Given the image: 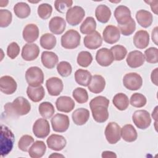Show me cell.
I'll return each instance as SVG.
<instances>
[{
    "mask_svg": "<svg viewBox=\"0 0 158 158\" xmlns=\"http://www.w3.org/2000/svg\"><path fill=\"white\" fill-rule=\"evenodd\" d=\"M109 100L102 96L95 97L89 102V107L94 120L98 123H104L109 118L108 107Z\"/></svg>",
    "mask_w": 158,
    "mask_h": 158,
    "instance_id": "cell-1",
    "label": "cell"
},
{
    "mask_svg": "<svg viewBox=\"0 0 158 158\" xmlns=\"http://www.w3.org/2000/svg\"><path fill=\"white\" fill-rule=\"evenodd\" d=\"M5 113L10 117H18L27 115L31 110L29 101L22 96L15 98L12 102H7L4 106Z\"/></svg>",
    "mask_w": 158,
    "mask_h": 158,
    "instance_id": "cell-2",
    "label": "cell"
},
{
    "mask_svg": "<svg viewBox=\"0 0 158 158\" xmlns=\"http://www.w3.org/2000/svg\"><path fill=\"white\" fill-rule=\"evenodd\" d=\"M15 141L12 131L6 125L1 126V156H6L12 151Z\"/></svg>",
    "mask_w": 158,
    "mask_h": 158,
    "instance_id": "cell-3",
    "label": "cell"
},
{
    "mask_svg": "<svg viewBox=\"0 0 158 158\" xmlns=\"http://www.w3.org/2000/svg\"><path fill=\"white\" fill-rule=\"evenodd\" d=\"M81 36L79 33L73 29L67 31L61 37V45L65 49H72L80 44Z\"/></svg>",
    "mask_w": 158,
    "mask_h": 158,
    "instance_id": "cell-4",
    "label": "cell"
},
{
    "mask_svg": "<svg viewBox=\"0 0 158 158\" xmlns=\"http://www.w3.org/2000/svg\"><path fill=\"white\" fill-rule=\"evenodd\" d=\"M25 79L29 86L33 87L39 86L44 81L43 72L38 67H31L25 72Z\"/></svg>",
    "mask_w": 158,
    "mask_h": 158,
    "instance_id": "cell-5",
    "label": "cell"
},
{
    "mask_svg": "<svg viewBox=\"0 0 158 158\" xmlns=\"http://www.w3.org/2000/svg\"><path fill=\"white\" fill-rule=\"evenodd\" d=\"M132 120L136 127L141 130L148 128L151 123L150 114L146 110H136L132 115Z\"/></svg>",
    "mask_w": 158,
    "mask_h": 158,
    "instance_id": "cell-6",
    "label": "cell"
},
{
    "mask_svg": "<svg viewBox=\"0 0 158 158\" xmlns=\"http://www.w3.org/2000/svg\"><path fill=\"white\" fill-rule=\"evenodd\" d=\"M85 15V10L80 6H75L69 9L66 12V20L72 26L78 25Z\"/></svg>",
    "mask_w": 158,
    "mask_h": 158,
    "instance_id": "cell-7",
    "label": "cell"
},
{
    "mask_svg": "<svg viewBox=\"0 0 158 158\" xmlns=\"http://www.w3.org/2000/svg\"><path fill=\"white\" fill-rule=\"evenodd\" d=\"M104 135L109 144H115L120 139L121 128L115 122H109L105 128Z\"/></svg>",
    "mask_w": 158,
    "mask_h": 158,
    "instance_id": "cell-8",
    "label": "cell"
},
{
    "mask_svg": "<svg viewBox=\"0 0 158 158\" xmlns=\"http://www.w3.org/2000/svg\"><path fill=\"white\" fill-rule=\"evenodd\" d=\"M52 130L56 132L63 133L66 131L70 125L69 118L67 115L56 114L51 120Z\"/></svg>",
    "mask_w": 158,
    "mask_h": 158,
    "instance_id": "cell-9",
    "label": "cell"
},
{
    "mask_svg": "<svg viewBox=\"0 0 158 158\" xmlns=\"http://www.w3.org/2000/svg\"><path fill=\"white\" fill-rule=\"evenodd\" d=\"M123 84L124 86L129 90H138L142 86L143 79L138 73L131 72L124 75L123 78Z\"/></svg>",
    "mask_w": 158,
    "mask_h": 158,
    "instance_id": "cell-10",
    "label": "cell"
},
{
    "mask_svg": "<svg viewBox=\"0 0 158 158\" xmlns=\"http://www.w3.org/2000/svg\"><path fill=\"white\" fill-rule=\"evenodd\" d=\"M33 132L38 138H45L50 133V125L46 118L36 120L33 125Z\"/></svg>",
    "mask_w": 158,
    "mask_h": 158,
    "instance_id": "cell-11",
    "label": "cell"
},
{
    "mask_svg": "<svg viewBox=\"0 0 158 158\" xmlns=\"http://www.w3.org/2000/svg\"><path fill=\"white\" fill-rule=\"evenodd\" d=\"M120 38V32L118 27L109 25L106 27L102 32V40L109 44L117 43Z\"/></svg>",
    "mask_w": 158,
    "mask_h": 158,
    "instance_id": "cell-12",
    "label": "cell"
},
{
    "mask_svg": "<svg viewBox=\"0 0 158 158\" xmlns=\"http://www.w3.org/2000/svg\"><path fill=\"white\" fill-rule=\"evenodd\" d=\"M40 51V48L37 44L34 43H27L22 48L21 56L25 60L32 61L38 57Z\"/></svg>",
    "mask_w": 158,
    "mask_h": 158,
    "instance_id": "cell-13",
    "label": "cell"
},
{
    "mask_svg": "<svg viewBox=\"0 0 158 158\" xmlns=\"http://www.w3.org/2000/svg\"><path fill=\"white\" fill-rule=\"evenodd\" d=\"M46 86L49 95L57 96L60 94L64 88L63 82L58 77H51L46 81Z\"/></svg>",
    "mask_w": 158,
    "mask_h": 158,
    "instance_id": "cell-14",
    "label": "cell"
},
{
    "mask_svg": "<svg viewBox=\"0 0 158 158\" xmlns=\"http://www.w3.org/2000/svg\"><path fill=\"white\" fill-rule=\"evenodd\" d=\"M96 60L98 64L101 66L107 67L112 64L114 59L110 49L106 48H102L97 51Z\"/></svg>",
    "mask_w": 158,
    "mask_h": 158,
    "instance_id": "cell-15",
    "label": "cell"
},
{
    "mask_svg": "<svg viewBox=\"0 0 158 158\" xmlns=\"http://www.w3.org/2000/svg\"><path fill=\"white\" fill-rule=\"evenodd\" d=\"M83 43L85 46L89 49H96L102 45V38L98 31H94L84 37Z\"/></svg>",
    "mask_w": 158,
    "mask_h": 158,
    "instance_id": "cell-16",
    "label": "cell"
},
{
    "mask_svg": "<svg viewBox=\"0 0 158 158\" xmlns=\"http://www.w3.org/2000/svg\"><path fill=\"white\" fill-rule=\"evenodd\" d=\"M17 85L10 76L4 75L0 78V90L6 94H12L16 91Z\"/></svg>",
    "mask_w": 158,
    "mask_h": 158,
    "instance_id": "cell-17",
    "label": "cell"
},
{
    "mask_svg": "<svg viewBox=\"0 0 158 158\" xmlns=\"http://www.w3.org/2000/svg\"><path fill=\"white\" fill-rule=\"evenodd\" d=\"M46 143L49 149L54 151H59L62 150L65 147L67 141L62 135L52 134L48 138Z\"/></svg>",
    "mask_w": 158,
    "mask_h": 158,
    "instance_id": "cell-18",
    "label": "cell"
},
{
    "mask_svg": "<svg viewBox=\"0 0 158 158\" xmlns=\"http://www.w3.org/2000/svg\"><path fill=\"white\" fill-rule=\"evenodd\" d=\"M145 61L143 52L135 50L128 53L126 62L127 65L131 68H138L143 65Z\"/></svg>",
    "mask_w": 158,
    "mask_h": 158,
    "instance_id": "cell-19",
    "label": "cell"
},
{
    "mask_svg": "<svg viewBox=\"0 0 158 158\" xmlns=\"http://www.w3.org/2000/svg\"><path fill=\"white\" fill-rule=\"evenodd\" d=\"M114 14L118 25L125 24L131 19L130 10L128 7L123 5L117 6L114 10Z\"/></svg>",
    "mask_w": 158,
    "mask_h": 158,
    "instance_id": "cell-20",
    "label": "cell"
},
{
    "mask_svg": "<svg viewBox=\"0 0 158 158\" xmlns=\"http://www.w3.org/2000/svg\"><path fill=\"white\" fill-rule=\"evenodd\" d=\"M74 101L69 96H62L58 98L56 101V106L57 110L62 112L69 113L75 107Z\"/></svg>",
    "mask_w": 158,
    "mask_h": 158,
    "instance_id": "cell-21",
    "label": "cell"
},
{
    "mask_svg": "<svg viewBox=\"0 0 158 158\" xmlns=\"http://www.w3.org/2000/svg\"><path fill=\"white\" fill-rule=\"evenodd\" d=\"M39 33L38 26L33 23H30L27 25L23 28L22 36L26 42L31 43L38 38Z\"/></svg>",
    "mask_w": 158,
    "mask_h": 158,
    "instance_id": "cell-22",
    "label": "cell"
},
{
    "mask_svg": "<svg viewBox=\"0 0 158 158\" xmlns=\"http://www.w3.org/2000/svg\"><path fill=\"white\" fill-rule=\"evenodd\" d=\"M65 27V20L62 17L59 16L52 17L49 22V28L55 35H61L64 31Z\"/></svg>",
    "mask_w": 158,
    "mask_h": 158,
    "instance_id": "cell-23",
    "label": "cell"
},
{
    "mask_svg": "<svg viewBox=\"0 0 158 158\" xmlns=\"http://www.w3.org/2000/svg\"><path fill=\"white\" fill-rule=\"evenodd\" d=\"M106 81L104 78L100 75H94L92 76L91 81L88 86V89L94 94L101 93L105 88Z\"/></svg>",
    "mask_w": 158,
    "mask_h": 158,
    "instance_id": "cell-24",
    "label": "cell"
},
{
    "mask_svg": "<svg viewBox=\"0 0 158 158\" xmlns=\"http://www.w3.org/2000/svg\"><path fill=\"white\" fill-rule=\"evenodd\" d=\"M149 35L146 30L138 31L133 36V44L138 49H144L149 45Z\"/></svg>",
    "mask_w": 158,
    "mask_h": 158,
    "instance_id": "cell-25",
    "label": "cell"
},
{
    "mask_svg": "<svg viewBox=\"0 0 158 158\" xmlns=\"http://www.w3.org/2000/svg\"><path fill=\"white\" fill-rule=\"evenodd\" d=\"M72 118L75 124L83 125L88 122L89 118V112L85 108H78L72 113Z\"/></svg>",
    "mask_w": 158,
    "mask_h": 158,
    "instance_id": "cell-26",
    "label": "cell"
},
{
    "mask_svg": "<svg viewBox=\"0 0 158 158\" xmlns=\"http://www.w3.org/2000/svg\"><path fill=\"white\" fill-rule=\"evenodd\" d=\"M41 62L43 66L47 69H52L59 61L58 56L56 54L51 51H43L41 56Z\"/></svg>",
    "mask_w": 158,
    "mask_h": 158,
    "instance_id": "cell-27",
    "label": "cell"
},
{
    "mask_svg": "<svg viewBox=\"0 0 158 158\" xmlns=\"http://www.w3.org/2000/svg\"><path fill=\"white\" fill-rule=\"evenodd\" d=\"M46 151V146L43 141H36L30 147L28 154L31 158H40L44 156Z\"/></svg>",
    "mask_w": 158,
    "mask_h": 158,
    "instance_id": "cell-28",
    "label": "cell"
},
{
    "mask_svg": "<svg viewBox=\"0 0 158 158\" xmlns=\"http://www.w3.org/2000/svg\"><path fill=\"white\" fill-rule=\"evenodd\" d=\"M136 19L138 24L143 28H148L151 26L153 21L152 14L144 9L139 10L136 12Z\"/></svg>",
    "mask_w": 158,
    "mask_h": 158,
    "instance_id": "cell-29",
    "label": "cell"
},
{
    "mask_svg": "<svg viewBox=\"0 0 158 158\" xmlns=\"http://www.w3.org/2000/svg\"><path fill=\"white\" fill-rule=\"evenodd\" d=\"M27 94L31 101L38 102L41 101L45 96V91L43 86L37 87L28 86L27 89Z\"/></svg>",
    "mask_w": 158,
    "mask_h": 158,
    "instance_id": "cell-30",
    "label": "cell"
},
{
    "mask_svg": "<svg viewBox=\"0 0 158 158\" xmlns=\"http://www.w3.org/2000/svg\"><path fill=\"white\" fill-rule=\"evenodd\" d=\"M121 136L124 141L131 143L137 139L138 134L136 129L132 125L127 124L121 128Z\"/></svg>",
    "mask_w": 158,
    "mask_h": 158,
    "instance_id": "cell-31",
    "label": "cell"
},
{
    "mask_svg": "<svg viewBox=\"0 0 158 158\" xmlns=\"http://www.w3.org/2000/svg\"><path fill=\"white\" fill-rule=\"evenodd\" d=\"M96 19L101 23H107L111 16V10L109 7L104 4L99 5L95 10Z\"/></svg>",
    "mask_w": 158,
    "mask_h": 158,
    "instance_id": "cell-32",
    "label": "cell"
},
{
    "mask_svg": "<svg viewBox=\"0 0 158 158\" xmlns=\"http://www.w3.org/2000/svg\"><path fill=\"white\" fill-rule=\"evenodd\" d=\"M92 79L91 73L84 69H78L75 73V81L80 85L83 86H88Z\"/></svg>",
    "mask_w": 158,
    "mask_h": 158,
    "instance_id": "cell-33",
    "label": "cell"
},
{
    "mask_svg": "<svg viewBox=\"0 0 158 158\" xmlns=\"http://www.w3.org/2000/svg\"><path fill=\"white\" fill-rule=\"evenodd\" d=\"M114 106L119 110H125L129 106V99L128 96L122 93L116 94L112 99Z\"/></svg>",
    "mask_w": 158,
    "mask_h": 158,
    "instance_id": "cell-34",
    "label": "cell"
},
{
    "mask_svg": "<svg viewBox=\"0 0 158 158\" xmlns=\"http://www.w3.org/2000/svg\"><path fill=\"white\" fill-rule=\"evenodd\" d=\"M15 15L20 19H25L28 17L31 13V9L28 4L23 2L17 3L14 7Z\"/></svg>",
    "mask_w": 158,
    "mask_h": 158,
    "instance_id": "cell-35",
    "label": "cell"
},
{
    "mask_svg": "<svg viewBox=\"0 0 158 158\" xmlns=\"http://www.w3.org/2000/svg\"><path fill=\"white\" fill-rule=\"evenodd\" d=\"M56 38L51 33L43 34L40 38V45L45 49H52L56 45Z\"/></svg>",
    "mask_w": 158,
    "mask_h": 158,
    "instance_id": "cell-36",
    "label": "cell"
},
{
    "mask_svg": "<svg viewBox=\"0 0 158 158\" xmlns=\"http://www.w3.org/2000/svg\"><path fill=\"white\" fill-rule=\"evenodd\" d=\"M96 28V22L94 19L92 17H88L81 23L80 30L81 33L89 35L94 31Z\"/></svg>",
    "mask_w": 158,
    "mask_h": 158,
    "instance_id": "cell-37",
    "label": "cell"
},
{
    "mask_svg": "<svg viewBox=\"0 0 158 158\" xmlns=\"http://www.w3.org/2000/svg\"><path fill=\"white\" fill-rule=\"evenodd\" d=\"M40 115L46 119L50 118L54 115L55 109L53 105L49 102H43L39 106L38 109Z\"/></svg>",
    "mask_w": 158,
    "mask_h": 158,
    "instance_id": "cell-38",
    "label": "cell"
},
{
    "mask_svg": "<svg viewBox=\"0 0 158 158\" xmlns=\"http://www.w3.org/2000/svg\"><path fill=\"white\" fill-rule=\"evenodd\" d=\"M77 63L83 67H88L93 61V56L88 51H83L79 52L77 59Z\"/></svg>",
    "mask_w": 158,
    "mask_h": 158,
    "instance_id": "cell-39",
    "label": "cell"
},
{
    "mask_svg": "<svg viewBox=\"0 0 158 158\" xmlns=\"http://www.w3.org/2000/svg\"><path fill=\"white\" fill-rule=\"evenodd\" d=\"M74 99L79 104H83L88 100V94L87 91L83 88H77L72 93Z\"/></svg>",
    "mask_w": 158,
    "mask_h": 158,
    "instance_id": "cell-40",
    "label": "cell"
},
{
    "mask_svg": "<svg viewBox=\"0 0 158 158\" xmlns=\"http://www.w3.org/2000/svg\"><path fill=\"white\" fill-rule=\"evenodd\" d=\"M111 51L112 55L114 56V59L115 60L120 61L125 59L126 55L127 54V50L122 45H115L110 49Z\"/></svg>",
    "mask_w": 158,
    "mask_h": 158,
    "instance_id": "cell-41",
    "label": "cell"
},
{
    "mask_svg": "<svg viewBox=\"0 0 158 158\" xmlns=\"http://www.w3.org/2000/svg\"><path fill=\"white\" fill-rule=\"evenodd\" d=\"M118 28L122 35L124 36H129L136 30L135 21L131 18L128 23L123 25H118Z\"/></svg>",
    "mask_w": 158,
    "mask_h": 158,
    "instance_id": "cell-42",
    "label": "cell"
},
{
    "mask_svg": "<svg viewBox=\"0 0 158 158\" xmlns=\"http://www.w3.org/2000/svg\"><path fill=\"white\" fill-rule=\"evenodd\" d=\"M146 98L141 93H133L130 98V104L135 107H143L146 105Z\"/></svg>",
    "mask_w": 158,
    "mask_h": 158,
    "instance_id": "cell-43",
    "label": "cell"
},
{
    "mask_svg": "<svg viewBox=\"0 0 158 158\" xmlns=\"http://www.w3.org/2000/svg\"><path fill=\"white\" fill-rule=\"evenodd\" d=\"M144 59L151 64H156L158 62V49L157 48L151 47L144 51Z\"/></svg>",
    "mask_w": 158,
    "mask_h": 158,
    "instance_id": "cell-44",
    "label": "cell"
},
{
    "mask_svg": "<svg viewBox=\"0 0 158 158\" xmlns=\"http://www.w3.org/2000/svg\"><path fill=\"white\" fill-rule=\"evenodd\" d=\"M34 143V138L28 135H23L19 139L18 143V147L19 149L23 152L28 151L29 147Z\"/></svg>",
    "mask_w": 158,
    "mask_h": 158,
    "instance_id": "cell-45",
    "label": "cell"
},
{
    "mask_svg": "<svg viewBox=\"0 0 158 158\" xmlns=\"http://www.w3.org/2000/svg\"><path fill=\"white\" fill-rule=\"evenodd\" d=\"M52 7L48 3H43L38 7V16L43 20L48 19L51 15Z\"/></svg>",
    "mask_w": 158,
    "mask_h": 158,
    "instance_id": "cell-46",
    "label": "cell"
},
{
    "mask_svg": "<svg viewBox=\"0 0 158 158\" xmlns=\"http://www.w3.org/2000/svg\"><path fill=\"white\" fill-rule=\"evenodd\" d=\"M57 70L60 76L67 77L72 73V67L69 62L61 61L57 65Z\"/></svg>",
    "mask_w": 158,
    "mask_h": 158,
    "instance_id": "cell-47",
    "label": "cell"
},
{
    "mask_svg": "<svg viewBox=\"0 0 158 158\" xmlns=\"http://www.w3.org/2000/svg\"><path fill=\"white\" fill-rule=\"evenodd\" d=\"M12 15L7 9L0 10V27L5 28L8 27L12 22Z\"/></svg>",
    "mask_w": 158,
    "mask_h": 158,
    "instance_id": "cell-48",
    "label": "cell"
},
{
    "mask_svg": "<svg viewBox=\"0 0 158 158\" xmlns=\"http://www.w3.org/2000/svg\"><path fill=\"white\" fill-rule=\"evenodd\" d=\"M73 4L72 0H63V1H56L54 2V6L56 10L60 13L64 14L71 8Z\"/></svg>",
    "mask_w": 158,
    "mask_h": 158,
    "instance_id": "cell-49",
    "label": "cell"
},
{
    "mask_svg": "<svg viewBox=\"0 0 158 158\" xmlns=\"http://www.w3.org/2000/svg\"><path fill=\"white\" fill-rule=\"evenodd\" d=\"M20 52V46L16 42L10 43L7 48V55L11 59H15Z\"/></svg>",
    "mask_w": 158,
    "mask_h": 158,
    "instance_id": "cell-50",
    "label": "cell"
},
{
    "mask_svg": "<svg viewBox=\"0 0 158 158\" xmlns=\"http://www.w3.org/2000/svg\"><path fill=\"white\" fill-rule=\"evenodd\" d=\"M157 73H158V68H156L154 70H153L151 72V81L155 85L157 86L158 83H157Z\"/></svg>",
    "mask_w": 158,
    "mask_h": 158,
    "instance_id": "cell-51",
    "label": "cell"
},
{
    "mask_svg": "<svg viewBox=\"0 0 158 158\" xmlns=\"http://www.w3.org/2000/svg\"><path fill=\"white\" fill-rule=\"evenodd\" d=\"M146 3L149 4L152 11L155 14H157V4L158 1H146Z\"/></svg>",
    "mask_w": 158,
    "mask_h": 158,
    "instance_id": "cell-52",
    "label": "cell"
},
{
    "mask_svg": "<svg viewBox=\"0 0 158 158\" xmlns=\"http://www.w3.org/2000/svg\"><path fill=\"white\" fill-rule=\"evenodd\" d=\"M102 158H108V157H111V158H116L117 155L115 152L112 151H105L102 152L101 155Z\"/></svg>",
    "mask_w": 158,
    "mask_h": 158,
    "instance_id": "cell-53",
    "label": "cell"
},
{
    "mask_svg": "<svg viewBox=\"0 0 158 158\" xmlns=\"http://www.w3.org/2000/svg\"><path fill=\"white\" fill-rule=\"evenodd\" d=\"M157 29H158L157 27H156L153 29V30L152 31V36H151L152 40L155 43L156 45H158V44H157Z\"/></svg>",
    "mask_w": 158,
    "mask_h": 158,
    "instance_id": "cell-54",
    "label": "cell"
},
{
    "mask_svg": "<svg viewBox=\"0 0 158 158\" xmlns=\"http://www.w3.org/2000/svg\"><path fill=\"white\" fill-rule=\"evenodd\" d=\"M157 106H156L154 109V110L152 112V118L157 122Z\"/></svg>",
    "mask_w": 158,
    "mask_h": 158,
    "instance_id": "cell-55",
    "label": "cell"
},
{
    "mask_svg": "<svg viewBox=\"0 0 158 158\" xmlns=\"http://www.w3.org/2000/svg\"><path fill=\"white\" fill-rule=\"evenodd\" d=\"M49 157H64V156L58 154V153H53L49 156Z\"/></svg>",
    "mask_w": 158,
    "mask_h": 158,
    "instance_id": "cell-56",
    "label": "cell"
},
{
    "mask_svg": "<svg viewBox=\"0 0 158 158\" xmlns=\"http://www.w3.org/2000/svg\"><path fill=\"white\" fill-rule=\"evenodd\" d=\"M9 1H0V6L1 7H5L7 5Z\"/></svg>",
    "mask_w": 158,
    "mask_h": 158,
    "instance_id": "cell-57",
    "label": "cell"
}]
</instances>
